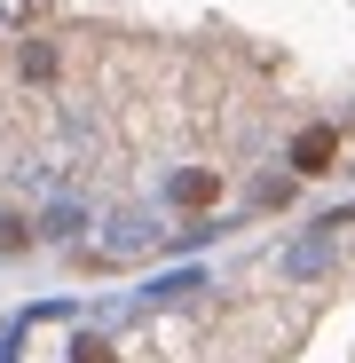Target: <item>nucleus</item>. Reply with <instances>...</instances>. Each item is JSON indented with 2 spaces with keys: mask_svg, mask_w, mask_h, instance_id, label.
Wrapping results in <instances>:
<instances>
[{
  "mask_svg": "<svg viewBox=\"0 0 355 363\" xmlns=\"http://www.w3.org/2000/svg\"><path fill=\"white\" fill-rule=\"evenodd\" d=\"M332 166H339V127H300V135H292V150H284V174L292 182L332 174Z\"/></svg>",
  "mask_w": 355,
  "mask_h": 363,
  "instance_id": "nucleus-1",
  "label": "nucleus"
},
{
  "mask_svg": "<svg viewBox=\"0 0 355 363\" xmlns=\"http://www.w3.org/2000/svg\"><path fill=\"white\" fill-rule=\"evenodd\" d=\"M213 198H221V174H213V166L174 174V206H213Z\"/></svg>",
  "mask_w": 355,
  "mask_h": 363,
  "instance_id": "nucleus-2",
  "label": "nucleus"
},
{
  "mask_svg": "<svg viewBox=\"0 0 355 363\" xmlns=\"http://www.w3.org/2000/svg\"><path fill=\"white\" fill-rule=\"evenodd\" d=\"M64 355H72V363H127V355H118V340H103V332H79Z\"/></svg>",
  "mask_w": 355,
  "mask_h": 363,
  "instance_id": "nucleus-3",
  "label": "nucleus"
},
{
  "mask_svg": "<svg viewBox=\"0 0 355 363\" xmlns=\"http://www.w3.org/2000/svg\"><path fill=\"white\" fill-rule=\"evenodd\" d=\"M32 245V229H24V213H0V253H24Z\"/></svg>",
  "mask_w": 355,
  "mask_h": 363,
  "instance_id": "nucleus-4",
  "label": "nucleus"
},
{
  "mask_svg": "<svg viewBox=\"0 0 355 363\" xmlns=\"http://www.w3.org/2000/svg\"><path fill=\"white\" fill-rule=\"evenodd\" d=\"M347 174H355V166H347Z\"/></svg>",
  "mask_w": 355,
  "mask_h": 363,
  "instance_id": "nucleus-5",
  "label": "nucleus"
}]
</instances>
